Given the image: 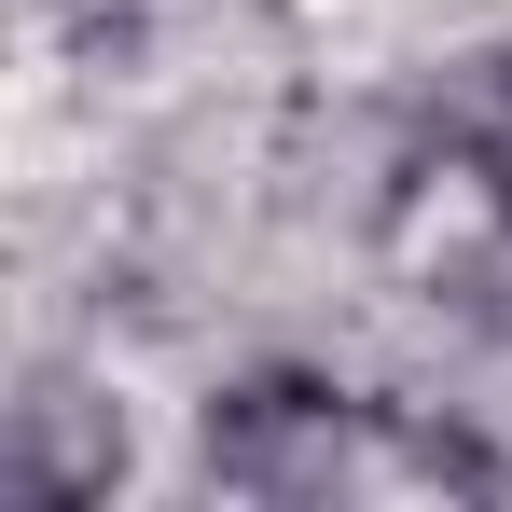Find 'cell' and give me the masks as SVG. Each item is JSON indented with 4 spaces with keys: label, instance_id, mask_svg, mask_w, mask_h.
<instances>
[{
    "label": "cell",
    "instance_id": "cell-1",
    "mask_svg": "<svg viewBox=\"0 0 512 512\" xmlns=\"http://www.w3.org/2000/svg\"><path fill=\"white\" fill-rule=\"evenodd\" d=\"M471 167H485V194L512 208V84H485V125H471Z\"/></svg>",
    "mask_w": 512,
    "mask_h": 512
}]
</instances>
